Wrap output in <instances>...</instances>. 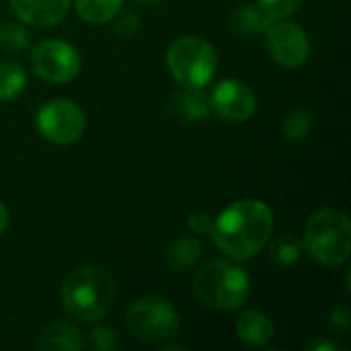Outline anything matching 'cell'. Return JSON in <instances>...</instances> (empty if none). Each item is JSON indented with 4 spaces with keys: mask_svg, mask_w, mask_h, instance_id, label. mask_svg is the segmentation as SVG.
Returning a JSON list of instances; mask_svg holds the SVG:
<instances>
[{
    "mask_svg": "<svg viewBox=\"0 0 351 351\" xmlns=\"http://www.w3.org/2000/svg\"><path fill=\"white\" fill-rule=\"evenodd\" d=\"M274 232V214L261 199H239L230 204L212 224L210 237L230 259L255 257Z\"/></svg>",
    "mask_w": 351,
    "mask_h": 351,
    "instance_id": "1",
    "label": "cell"
},
{
    "mask_svg": "<svg viewBox=\"0 0 351 351\" xmlns=\"http://www.w3.org/2000/svg\"><path fill=\"white\" fill-rule=\"evenodd\" d=\"M64 311L80 323H99L113 304L115 282L113 276L99 265H84L72 269L60 288Z\"/></svg>",
    "mask_w": 351,
    "mask_h": 351,
    "instance_id": "2",
    "label": "cell"
},
{
    "mask_svg": "<svg viewBox=\"0 0 351 351\" xmlns=\"http://www.w3.org/2000/svg\"><path fill=\"white\" fill-rule=\"evenodd\" d=\"M302 249L323 267L335 269L343 265L351 253V224L348 214L335 208L315 212L306 222Z\"/></svg>",
    "mask_w": 351,
    "mask_h": 351,
    "instance_id": "3",
    "label": "cell"
},
{
    "mask_svg": "<svg viewBox=\"0 0 351 351\" xmlns=\"http://www.w3.org/2000/svg\"><path fill=\"white\" fill-rule=\"evenodd\" d=\"M193 292L206 306L214 311H237L251 294V280L239 265L216 259L206 263L193 278Z\"/></svg>",
    "mask_w": 351,
    "mask_h": 351,
    "instance_id": "4",
    "label": "cell"
},
{
    "mask_svg": "<svg viewBox=\"0 0 351 351\" xmlns=\"http://www.w3.org/2000/svg\"><path fill=\"white\" fill-rule=\"evenodd\" d=\"M167 68L183 88H206L218 70V56L206 39L183 35L169 45Z\"/></svg>",
    "mask_w": 351,
    "mask_h": 351,
    "instance_id": "5",
    "label": "cell"
},
{
    "mask_svg": "<svg viewBox=\"0 0 351 351\" xmlns=\"http://www.w3.org/2000/svg\"><path fill=\"white\" fill-rule=\"evenodd\" d=\"M128 331L146 343H162L179 331V313L162 296H144L136 300L125 315Z\"/></svg>",
    "mask_w": 351,
    "mask_h": 351,
    "instance_id": "6",
    "label": "cell"
},
{
    "mask_svg": "<svg viewBox=\"0 0 351 351\" xmlns=\"http://www.w3.org/2000/svg\"><path fill=\"white\" fill-rule=\"evenodd\" d=\"M35 123H37L39 134L47 142L60 144V146L78 142L86 130V117L82 109L76 103L66 101V99H53L45 103L37 111Z\"/></svg>",
    "mask_w": 351,
    "mask_h": 351,
    "instance_id": "7",
    "label": "cell"
},
{
    "mask_svg": "<svg viewBox=\"0 0 351 351\" xmlns=\"http://www.w3.org/2000/svg\"><path fill=\"white\" fill-rule=\"evenodd\" d=\"M31 66L41 80L64 84L78 76L82 62L78 49L70 43L62 39H47L31 49Z\"/></svg>",
    "mask_w": 351,
    "mask_h": 351,
    "instance_id": "8",
    "label": "cell"
},
{
    "mask_svg": "<svg viewBox=\"0 0 351 351\" xmlns=\"http://www.w3.org/2000/svg\"><path fill=\"white\" fill-rule=\"evenodd\" d=\"M265 33H267V49L282 68L296 70L308 60L311 53L308 35L296 23L278 19L269 25Z\"/></svg>",
    "mask_w": 351,
    "mask_h": 351,
    "instance_id": "9",
    "label": "cell"
},
{
    "mask_svg": "<svg viewBox=\"0 0 351 351\" xmlns=\"http://www.w3.org/2000/svg\"><path fill=\"white\" fill-rule=\"evenodd\" d=\"M212 111L230 123H243L251 119L257 111V97L253 88L237 78L220 80L210 95Z\"/></svg>",
    "mask_w": 351,
    "mask_h": 351,
    "instance_id": "10",
    "label": "cell"
},
{
    "mask_svg": "<svg viewBox=\"0 0 351 351\" xmlns=\"http://www.w3.org/2000/svg\"><path fill=\"white\" fill-rule=\"evenodd\" d=\"M19 21L47 29L64 21L70 8V0H8Z\"/></svg>",
    "mask_w": 351,
    "mask_h": 351,
    "instance_id": "11",
    "label": "cell"
},
{
    "mask_svg": "<svg viewBox=\"0 0 351 351\" xmlns=\"http://www.w3.org/2000/svg\"><path fill=\"white\" fill-rule=\"evenodd\" d=\"M84 348L82 333L68 321H56L47 325L35 339V350L39 351H80Z\"/></svg>",
    "mask_w": 351,
    "mask_h": 351,
    "instance_id": "12",
    "label": "cell"
},
{
    "mask_svg": "<svg viewBox=\"0 0 351 351\" xmlns=\"http://www.w3.org/2000/svg\"><path fill=\"white\" fill-rule=\"evenodd\" d=\"M274 323L261 311H245L237 319V335L247 348H265L274 339Z\"/></svg>",
    "mask_w": 351,
    "mask_h": 351,
    "instance_id": "13",
    "label": "cell"
},
{
    "mask_svg": "<svg viewBox=\"0 0 351 351\" xmlns=\"http://www.w3.org/2000/svg\"><path fill=\"white\" fill-rule=\"evenodd\" d=\"M173 109L183 121L189 123H197L206 119L212 111L210 97L204 93V88H181L173 97Z\"/></svg>",
    "mask_w": 351,
    "mask_h": 351,
    "instance_id": "14",
    "label": "cell"
},
{
    "mask_svg": "<svg viewBox=\"0 0 351 351\" xmlns=\"http://www.w3.org/2000/svg\"><path fill=\"white\" fill-rule=\"evenodd\" d=\"M276 19H271L259 4H243L232 10L230 14V29L239 35H253V33H265L269 25Z\"/></svg>",
    "mask_w": 351,
    "mask_h": 351,
    "instance_id": "15",
    "label": "cell"
},
{
    "mask_svg": "<svg viewBox=\"0 0 351 351\" xmlns=\"http://www.w3.org/2000/svg\"><path fill=\"white\" fill-rule=\"evenodd\" d=\"M167 265L175 271L191 269L202 257V243L195 237H177L167 247Z\"/></svg>",
    "mask_w": 351,
    "mask_h": 351,
    "instance_id": "16",
    "label": "cell"
},
{
    "mask_svg": "<svg viewBox=\"0 0 351 351\" xmlns=\"http://www.w3.org/2000/svg\"><path fill=\"white\" fill-rule=\"evenodd\" d=\"M123 0H74L78 16L90 25H105L121 12Z\"/></svg>",
    "mask_w": 351,
    "mask_h": 351,
    "instance_id": "17",
    "label": "cell"
},
{
    "mask_svg": "<svg viewBox=\"0 0 351 351\" xmlns=\"http://www.w3.org/2000/svg\"><path fill=\"white\" fill-rule=\"evenodd\" d=\"M27 86V72L19 62L2 60L0 62V101L16 99Z\"/></svg>",
    "mask_w": 351,
    "mask_h": 351,
    "instance_id": "18",
    "label": "cell"
},
{
    "mask_svg": "<svg viewBox=\"0 0 351 351\" xmlns=\"http://www.w3.org/2000/svg\"><path fill=\"white\" fill-rule=\"evenodd\" d=\"M300 255H302V241L298 237L284 234L269 245V259L280 267L294 265L300 259Z\"/></svg>",
    "mask_w": 351,
    "mask_h": 351,
    "instance_id": "19",
    "label": "cell"
},
{
    "mask_svg": "<svg viewBox=\"0 0 351 351\" xmlns=\"http://www.w3.org/2000/svg\"><path fill=\"white\" fill-rule=\"evenodd\" d=\"M29 31L16 21L0 23V47L10 53H21L29 47Z\"/></svg>",
    "mask_w": 351,
    "mask_h": 351,
    "instance_id": "20",
    "label": "cell"
},
{
    "mask_svg": "<svg viewBox=\"0 0 351 351\" xmlns=\"http://www.w3.org/2000/svg\"><path fill=\"white\" fill-rule=\"evenodd\" d=\"M311 130H313V115L306 109H296L294 113H290V117L282 125L284 136L292 142L304 140L311 134Z\"/></svg>",
    "mask_w": 351,
    "mask_h": 351,
    "instance_id": "21",
    "label": "cell"
},
{
    "mask_svg": "<svg viewBox=\"0 0 351 351\" xmlns=\"http://www.w3.org/2000/svg\"><path fill=\"white\" fill-rule=\"evenodd\" d=\"M84 346L99 351H115L121 348V341H119V335H117L115 329L101 325V327H95L88 333V339L84 341Z\"/></svg>",
    "mask_w": 351,
    "mask_h": 351,
    "instance_id": "22",
    "label": "cell"
},
{
    "mask_svg": "<svg viewBox=\"0 0 351 351\" xmlns=\"http://www.w3.org/2000/svg\"><path fill=\"white\" fill-rule=\"evenodd\" d=\"M304 0H257V4L271 16V19H286L294 14Z\"/></svg>",
    "mask_w": 351,
    "mask_h": 351,
    "instance_id": "23",
    "label": "cell"
},
{
    "mask_svg": "<svg viewBox=\"0 0 351 351\" xmlns=\"http://www.w3.org/2000/svg\"><path fill=\"white\" fill-rule=\"evenodd\" d=\"M187 224L189 228L195 232V234H210L212 232V224L214 220L206 214V212H195L187 218Z\"/></svg>",
    "mask_w": 351,
    "mask_h": 351,
    "instance_id": "24",
    "label": "cell"
},
{
    "mask_svg": "<svg viewBox=\"0 0 351 351\" xmlns=\"http://www.w3.org/2000/svg\"><path fill=\"white\" fill-rule=\"evenodd\" d=\"M350 325H351V317L348 308H335V311L331 313V319H329V327H331V331H335V333H348Z\"/></svg>",
    "mask_w": 351,
    "mask_h": 351,
    "instance_id": "25",
    "label": "cell"
},
{
    "mask_svg": "<svg viewBox=\"0 0 351 351\" xmlns=\"http://www.w3.org/2000/svg\"><path fill=\"white\" fill-rule=\"evenodd\" d=\"M306 350L308 351H339L341 350V346H339L337 341H333V339H327V337H323V339H315V341H311V343L306 346Z\"/></svg>",
    "mask_w": 351,
    "mask_h": 351,
    "instance_id": "26",
    "label": "cell"
},
{
    "mask_svg": "<svg viewBox=\"0 0 351 351\" xmlns=\"http://www.w3.org/2000/svg\"><path fill=\"white\" fill-rule=\"evenodd\" d=\"M6 226H8V210H6V206L0 202V234L6 230Z\"/></svg>",
    "mask_w": 351,
    "mask_h": 351,
    "instance_id": "27",
    "label": "cell"
},
{
    "mask_svg": "<svg viewBox=\"0 0 351 351\" xmlns=\"http://www.w3.org/2000/svg\"><path fill=\"white\" fill-rule=\"evenodd\" d=\"M136 2H140V4H152V2H158V0H136Z\"/></svg>",
    "mask_w": 351,
    "mask_h": 351,
    "instance_id": "28",
    "label": "cell"
}]
</instances>
